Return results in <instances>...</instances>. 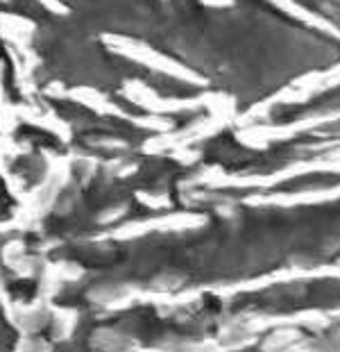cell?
Here are the masks:
<instances>
[{"mask_svg":"<svg viewBox=\"0 0 340 352\" xmlns=\"http://www.w3.org/2000/svg\"><path fill=\"white\" fill-rule=\"evenodd\" d=\"M204 228L166 239L170 261L146 289L184 291L249 282L286 268L340 261V198L295 207H236L207 212Z\"/></svg>","mask_w":340,"mask_h":352,"instance_id":"obj_1","label":"cell"},{"mask_svg":"<svg viewBox=\"0 0 340 352\" xmlns=\"http://www.w3.org/2000/svg\"><path fill=\"white\" fill-rule=\"evenodd\" d=\"M34 32L32 21H25L14 14L0 12V36L10 43L12 48H30V36Z\"/></svg>","mask_w":340,"mask_h":352,"instance_id":"obj_3","label":"cell"},{"mask_svg":"<svg viewBox=\"0 0 340 352\" xmlns=\"http://www.w3.org/2000/svg\"><path fill=\"white\" fill-rule=\"evenodd\" d=\"M225 320L234 316H286L304 309H331L340 307V280H297L272 284L266 289L240 291L231 298H223Z\"/></svg>","mask_w":340,"mask_h":352,"instance_id":"obj_2","label":"cell"},{"mask_svg":"<svg viewBox=\"0 0 340 352\" xmlns=\"http://www.w3.org/2000/svg\"><path fill=\"white\" fill-rule=\"evenodd\" d=\"M39 3L45 7V10H50L52 14H68V7L64 3H59V0H39Z\"/></svg>","mask_w":340,"mask_h":352,"instance_id":"obj_4","label":"cell"}]
</instances>
